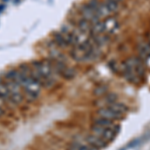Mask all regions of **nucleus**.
<instances>
[{
    "mask_svg": "<svg viewBox=\"0 0 150 150\" xmlns=\"http://www.w3.org/2000/svg\"><path fill=\"white\" fill-rule=\"evenodd\" d=\"M19 71L21 73V79L20 82H19V85L21 86L25 95L29 99H32V100L38 98V96L41 94L42 86L31 76V67L22 65L19 68Z\"/></svg>",
    "mask_w": 150,
    "mask_h": 150,
    "instance_id": "nucleus-2",
    "label": "nucleus"
},
{
    "mask_svg": "<svg viewBox=\"0 0 150 150\" xmlns=\"http://www.w3.org/2000/svg\"><path fill=\"white\" fill-rule=\"evenodd\" d=\"M5 104H6L5 101L0 98V116H2L5 113V108H4L5 107Z\"/></svg>",
    "mask_w": 150,
    "mask_h": 150,
    "instance_id": "nucleus-19",
    "label": "nucleus"
},
{
    "mask_svg": "<svg viewBox=\"0 0 150 150\" xmlns=\"http://www.w3.org/2000/svg\"><path fill=\"white\" fill-rule=\"evenodd\" d=\"M137 50L142 59H149L150 58V44L147 42H140L137 45Z\"/></svg>",
    "mask_w": 150,
    "mask_h": 150,
    "instance_id": "nucleus-10",
    "label": "nucleus"
},
{
    "mask_svg": "<svg viewBox=\"0 0 150 150\" xmlns=\"http://www.w3.org/2000/svg\"><path fill=\"white\" fill-rule=\"evenodd\" d=\"M111 1H114V2H117V3H119V2H121L122 0H111Z\"/></svg>",
    "mask_w": 150,
    "mask_h": 150,
    "instance_id": "nucleus-20",
    "label": "nucleus"
},
{
    "mask_svg": "<svg viewBox=\"0 0 150 150\" xmlns=\"http://www.w3.org/2000/svg\"><path fill=\"white\" fill-rule=\"evenodd\" d=\"M53 37H54V41H55V44L58 45L59 47L61 48H67L68 46H70L68 40L65 38V36L62 34L61 32H56L54 33V35H53Z\"/></svg>",
    "mask_w": 150,
    "mask_h": 150,
    "instance_id": "nucleus-11",
    "label": "nucleus"
},
{
    "mask_svg": "<svg viewBox=\"0 0 150 150\" xmlns=\"http://www.w3.org/2000/svg\"><path fill=\"white\" fill-rule=\"evenodd\" d=\"M107 107H109L111 110H113L114 112L116 113H119V114H124V113H126L128 111V107L125 104L123 103H119V102H113L109 104V105H107Z\"/></svg>",
    "mask_w": 150,
    "mask_h": 150,
    "instance_id": "nucleus-12",
    "label": "nucleus"
},
{
    "mask_svg": "<svg viewBox=\"0 0 150 150\" xmlns=\"http://www.w3.org/2000/svg\"><path fill=\"white\" fill-rule=\"evenodd\" d=\"M86 143L89 145V147L91 148V150H100L105 148L108 145V142H106L105 140H103L100 137L96 136L94 134H89L86 137Z\"/></svg>",
    "mask_w": 150,
    "mask_h": 150,
    "instance_id": "nucleus-6",
    "label": "nucleus"
},
{
    "mask_svg": "<svg viewBox=\"0 0 150 150\" xmlns=\"http://www.w3.org/2000/svg\"><path fill=\"white\" fill-rule=\"evenodd\" d=\"M56 71L50 60L34 61L31 67V76L42 87L51 88L56 83Z\"/></svg>",
    "mask_w": 150,
    "mask_h": 150,
    "instance_id": "nucleus-1",
    "label": "nucleus"
},
{
    "mask_svg": "<svg viewBox=\"0 0 150 150\" xmlns=\"http://www.w3.org/2000/svg\"><path fill=\"white\" fill-rule=\"evenodd\" d=\"M7 85V88L9 90V102L12 104H15V105H18V104L22 103L23 101V90L21 88V86L19 85L18 83L10 80H4Z\"/></svg>",
    "mask_w": 150,
    "mask_h": 150,
    "instance_id": "nucleus-4",
    "label": "nucleus"
},
{
    "mask_svg": "<svg viewBox=\"0 0 150 150\" xmlns=\"http://www.w3.org/2000/svg\"><path fill=\"white\" fill-rule=\"evenodd\" d=\"M93 124L98 125V126H102V127H112V126H114L113 121L108 120V119H105V118H102V117H98V116L95 118V119H94Z\"/></svg>",
    "mask_w": 150,
    "mask_h": 150,
    "instance_id": "nucleus-14",
    "label": "nucleus"
},
{
    "mask_svg": "<svg viewBox=\"0 0 150 150\" xmlns=\"http://www.w3.org/2000/svg\"><path fill=\"white\" fill-rule=\"evenodd\" d=\"M104 24V32L107 34H114L119 28V24L117 20L112 17H107L105 20H103Z\"/></svg>",
    "mask_w": 150,
    "mask_h": 150,
    "instance_id": "nucleus-9",
    "label": "nucleus"
},
{
    "mask_svg": "<svg viewBox=\"0 0 150 150\" xmlns=\"http://www.w3.org/2000/svg\"><path fill=\"white\" fill-rule=\"evenodd\" d=\"M140 141H141V139L140 138H135V139H133L132 141H130L129 143H128L126 146H124L121 150H129V149H131V148H134V147H136V146H138L139 143H140Z\"/></svg>",
    "mask_w": 150,
    "mask_h": 150,
    "instance_id": "nucleus-16",
    "label": "nucleus"
},
{
    "mask_svg": "<svg viewBox=\"0 0 150 150\" xmlns=\"http://www.w3.org/2000/svg\"><path fill=\"white\" fill-rule=\"evenodd\" d=\"M117 2L111 1V0H107L104 3H99V5L96 9V14L99 18H104V17H108L110 14H112L113 12H115L118 9Z\"/></svg>",
    "mask_w": 150,
    "mask_h": 150,
    "instance_id": "nucleus-5",
    "label": "nucleus"
},
{
    "mask_svg": "<svg viewBox=\"0 0 150 150\" xmlns=\"http://www.w3.org/2000/svg\"><path fill=\"white\" fill-rule=\"evenodd\" d=\"M106 91H107V86L106 85H99L94 89V94L97 95V96H100V95L105 94Z\"/></svg>",
    "mask_w": 150,
    "mask_h": 150,
    "instance_id": "nucleus-18",
    "label": "nucleus"
},
{
    "mask_svg": "<svg viewBox=\"0 0 150 150\" xmlns=\"http://www.w3.org/2000/svg\"><path fill=\"white\" fill-rule=\"evenodd\" d=\"M80 12H81L82 18L85 19V20H87L88 22H90L91 25L100 20V18H99L98 16H97V14H96L95 10L91 8V7L88 5V4L82 6Z\"/></svg>",
    "mask_w": 150,
    "mask_h": 150,
    "instance_id": "nucleus-8",
    "label": "nucleus"
},
{
    "mask_svg": "<svg viewBox=\"0 0 150 150\" xmlns=\"http://www.w3.org/2000/svg\"><path fill=\"white\" fill-rule=\"evenodd\" d=\"M0 98L3 99L6 103L9 102L10 96H9V90L7 88L5 81H0Z\"/></svg>",
    "mask_w": 150,
    "mask_h": 150,
    "instance_id": "nucleus-13",
    "label": "nucleus"
},
{
    "mask_svg": "<svg viewBox=\"0 0 150 150\" xmlns=\"http://www.w3.org/2000/svg\"><path fill=\"white\" fill-rule=\"evenodd\" d=\"M119 129L120 128L117 125H114L112 127H102L93 124L91 127V133L105 140L106 142H110L115 138L117 133L119 132Z\"/></svg>",
    "mask_w": 150,
    "mask_h": 150,
    "instance_id": "nucleus-3",
    "label": "nucleus"
},
{
    "mask_svg": "<svg viewBox=\"0 0 150 150\" xmlns=\"http://www.w3.org/2000/svg\"><path fill=\"white\" fill-rule=\"evenodd\" d=\"M78 29L84 33H88L91 31V23L88 22L85 19L82 18L80 21L78 22Z\"/></svg>",
    "mask_w": 150,
    "mask_h": 150,
    "instance_id": "nucleus-15",
    "label": "nucleus"
},
{
    "mask_svg": "<svg viewBox=\"0 0 150 150\" xmlns=\"http://www.w3.org/2000/svg\"><path fill=\"white\" fill-rule=\"evenodd\" d=\"M97 115H98V117L105 118V119L111 120V121L120 120V119H122V117H123L122 114L114 112V111L111 110L109 107H107V106H101V107L97 110Z\"/></svg>",
    "mask_w": 150,
    "mask_h": 150,
    "instance_id": "nucleus-7",
    "label": "nucleus"
},
{
    "mask_svg": "<svg viewBox=\"0 0 150 150\" xmlns=\"http://www.w3.org/2000/svg\"><path fill=\"white\" fill-rule=\"evenodd\" d=\"M116 99H117V95H116L115 93H110V94H108V95H106L105 97H104L103 101L107 104V105H109V104L115 102Z\"/></svg>",
    "mask_w": 150,
    "mask_h": 150,
    "instance_id": "nucleus-17",
    "label": "nucleus"
},
{
    "mask_svg": "<svg viewBox=\"0 0 150 150\" xmlns=\"http://www.w3.org/2000/svg\"><path fill=\"white\" fill-rule=\"evenodd\" d=\"M148 43H149V44H150V37H149V42H148Z\"/></svg>",
    "mask_w": 150,
    "mask_h": 150,
    "instance_id": "nucleus-21",
    "label": "nucleus"
}]
</instances>
